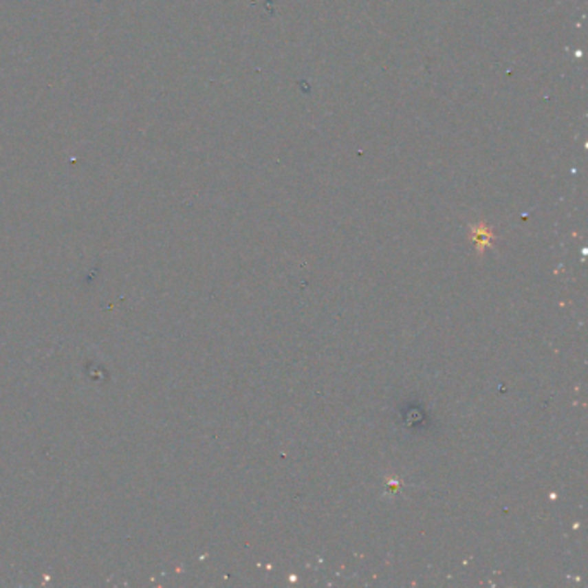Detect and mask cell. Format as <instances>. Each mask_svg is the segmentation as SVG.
I'll use <instances>...</instances> for the list:
<instances>
[{
	"label": "cell",
	"instance_id": "1",
	"mask_svg": "<svg viewBox=\"0 0 588 588\" xmlns=\"http://www.w3.org/2000/svg\"><path fill=\"white\" fill-rule=\"evenodd\" d=\"M492 239H494V235H492V231L488 230V228H485L483 224L473 228V240L477 242L478 249H481L483 246H490Z\"/></svg>",
	"mask_w": 588,
	"mask_h": 588
}]
</instances>
